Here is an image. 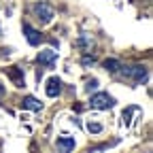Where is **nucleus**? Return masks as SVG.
I'll list each match as a JSON object with an SVG mask.
<instances>
[{"instance_id":"f8f14e48","label":"nucleus","mask_w":153,"mask_h":153,"mask_svg":"<svg viewBox=\"0 0 153 153\" xmlns=\"http://www.w3.org/2000/svg\"><path fill=\"white\" fill-rule=\"evenodd\" d=\"M85 128H87L91 134H100V132H102V123H98V121H87Z\"/></svg>"},{"instance_id":"2eb2a0df","label":"nucleus","mask_w":153,"mask_h":153,"mask_svg":"<svg viewBox=\"0 0 153 153\" xmlns=\"http://www.w3.org/2000/svg\"><path fill=\"white\" fill-rule=\"evenodd\" d=\"M4 96V87H2V83H0V98Z\"/></svg>"},{"instance_id":"9d476101","label":"nucleus","mask_w":153,"mask_h":153,"mask_svg":"<svg viewBox=\"0 0 153 153\" xmlns=\"http://www.w3.org/2000/svg\"><path fill=\"white\" fill-rule=\"evenodd\" d=\"M79 45H81L85 51H91V49H94V41L89 38V34H81V38H79Z\"/></svg>"},{"instance_id":"6e6552de","label":"nucleus","mask_w":153,"mask_h":153,"mask_svg":"<svg viewBox=\"0 0 153 153\" xmlns=\"http://www.w3.org/2000/svg\"><path fill=\"white\" fill-rule=\"evenodd\" d=\"M7 74H9V79H13V83H15L17 87H24V85H26L24 72L19 70L17 66H11V68H7Z\"/></svg>"},{"instance_id":"ddd939ff","label":"nucleus","mask_w":153,"mask_h":153,"mask_svg":"<svg viewBox=\"0 0 153 153\" xmlns=\"http://www.w3.org/2000/svg\"><path fill=\"white\" fill-rule=\"evenodd\" d=\"M91 89H98V79H89L87 81V91H91Z\"/></svg>"},{"instance_id":"39448f33","label":"nucleus","mask_w":153,"mask_h":153,"mask_svg":"<svg viewBox=\"0 0 153 153\" xmlns=\"http://www.w3.org/2000/svg\"><path fill=\"white\" fill-rule=\"evenodd\" d=\"M55 60H57V51L55 49H43L38 53V64H43V66H53Z\"/></svg>"},{"instance_id":"4468645a","label":"nucleus","mask_w":153,"mask_h":153,"mask_svg":"<svg viewBox=\"0 0 153 153\" xmlns=\"http://www.w3.org/2000/svg\"><path fill=\"white\" fill-rule=\"evenodd\" d=\"M96 60H94V57H85V60H83V66H89V64H94Z\"/></svg>"},{"instance_id":"9b49d317","label":"nucleus","mask_w":153,"mask_h":153,"mask_svg":"<svg viewBox=\"0 0 153 153\" xmlns=\"http://www.w3.org/2000/svg\"><path fill=\"white\" fill-rule=\"evenodd\" d=\"M104 68H106L108 72H119L121 62H119V60H106V62H104Z\"/></svg>"},{"instance_id":"20e7f679","label":"nucleus","mask_w":153,"mask_h":153,"mask_svg":"<svg viewBox=\"0 0 153 153\" xmlns=\"http://www.w3.org/2000/svg\"><path fill=\"white\" fill-rule=\"evenodd\" d=\"M45 91H47V96H49V98H57V96L62 94V81L57 79V76H51V79H47Z\"/></svg>"},{"instance_id":"1a4fd4ad","label":"nucleus","mask_w":153,"mask_h":153,"mask_svg":"<svg viewBox=\"0 0 153 153\" xmlns=\"http://www.w3.org/2000/svg\"><path fill=\"white\" fill-rule=\"evenodd\" d=\"M55 145H57V149H60V151L68 153V151H72V149L76 147V140H74L72 136H60Z\"/></svg>"},{"instance_id":"0eeeda50","label":"nucleus","mask_w":153,"mask_h":153,"mask_svg":"<svg viewBox=\"0 0 153 153\" xmlns=\"http://www.w3.org/2000/svg\"><path fill=\"white\" fill-rule=\"evenodd\" d=\"M22 108L38 113V111H43V102L38 100V98H34V96H26V98L22 100Z\"/></svg>"},{"instance_id":"423d86ee","label":"nucleus","mask_w":153,"mask_h":153,"mask_svg":"<svg viewBox=\"0 0 153 153\" xmlns=\"http://www.w3.org/2000/svg\"><path fill=\"white\" fill-rule=\"evenodd\" d=\"M24 34H26L28 43H30L32 47L41 45V32H38V30H34V28H32L30 24H24Z\"/></svg>"},{"instance_id":"f03ea898","label":"nucleus","mask_w":153,"mask_h":153,"mask_svg":"<svg viewBox=\"0 0 153 153\" xmlns=\"http://www.w3.org/2000/svg\"><path fill=\"white\" fill-rule=\"evenodd\" d=\"M121 76L134 81V83H143L147 79V68L145 66H121Z\"/></svg>"},{"instance_id":"f257e3e1","label":"nucleus","mask_w":153,"mask_h":153,"mask_svg":"<svg viewBox=\"0 0 153 153\" xmlns=\"http://www.w3.org/2000/svg\"><path fill=\"white\" fill-rule=\"evenodd\" d=\"M89 106L96 108V111H108V108L115 106V98H113L111 94H106V91H98V94L91 96Z\"/></svg>"},{"instance_id":"7ed1b4c3","label":"nucleus","mask_w":153,"mask_h":153,"mask_svg":"<svg viewBox=\"0 0 153 153\" xmlns=\"http://www.w3.org/2000/svg\"><path fill=\"white\" fill-rule=\"evenodd\" d=\"M34 13H36L38 19H41V24H51L53 9H51L47 2H36V4H34Z\"/></svg>"}]
</instances>
